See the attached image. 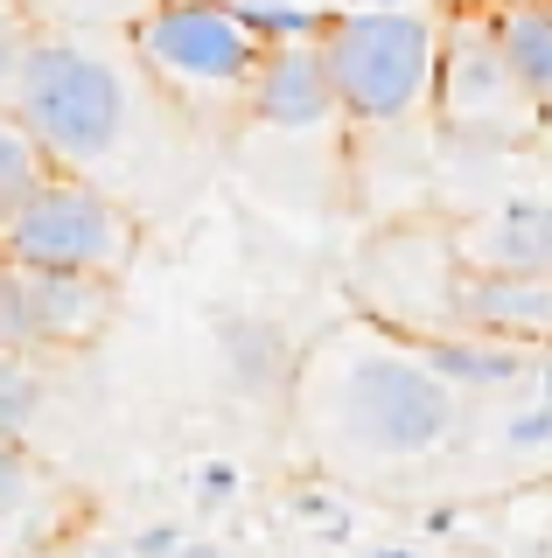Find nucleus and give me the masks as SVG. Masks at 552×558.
<instances>
[{
  "label": "nucleus",
  "mask_w": 552,
  "mask_h": 558,
  "mask_svg": "<svg viewBox=\"0 0 552 558\" xmlns=\"http://www.w3.org/2000/svg\"><path fill=\"white\" fill-rule=\"evenodd\" d=\"M287 412H295L301 440L315 447V461L343 468V475H385V468L434 461L455 447L461 418H469V405L420 356V342L385 336L364 314L322 328L295 356Z\"/></svg>",
  "instance_id": "obj_1"
},
{
  "label": "nucleus",
  "mask_w": 552,
  "mask_h": 558,
  "mask_svg": "<svg viewBox=\"0 0 552 558\" xmlns=\"http://www.w3.org/2000/svg\"><path fill=\"white\" fill-rule=\"evenodd\" d=\"M322 70H329L336 112L364 133L420 126L434 112L441 70V14L420 8H336L322 14Z\"/></svg>",
  "instance_id": "obj_2"
},
{
  "label": "nucleus",
  "mask_w": 552,
  "mask_h": 558,
  "mask_svg": "<svg viewBox=\"0 0 552 558\" xmlns=\"http://www.w3.org/2000/svg\"><path fill=\"white\" fill-rule=\"evenodd\" d=\"M8 112L49 154V168L92 174V168L119 161L133 140V84L112 57L71 43V35H28Z\"/></svg>",
  "instance_id": "obj_3"
},
{
  "label": "nucleus",
  "mask_w": 552,
  "mask_h": 558,
  "mask_svg": "<svg viewBox=\"0 0 552 558\" xmlns=\"http://www.w3.org/2000/svg\"><path fill=\"white\" fill-rule=\"evenodd\" d=\"M127 57L161 92V105L203 126V119L245 112L259 43L231 0H147L127 14Z\"/></svg>",
  "instance_id": "obj_4"
},
{
  "label": "nucleus",
  "mask_w": 552,
  "mask_h": 558,
  "mask_svg": "<svg viewBox=\"0 0 552 558\" xmlns=\"http://www.w3.org/2000/svg\"><path fill=\"white\" fill-rule=\"evenodd\" d=\"M461 252H455V223L441 217H392L357 244L350 258V293L357 314L385 336L406 342H434L455 336V287H461Z\"/></svg>",
  "instance_id": "obj_5"
},
{
  "label": "nucleus",
  "mask_w": 552,
  "mask_h": 558,
  "mask_svg": "<svg viewBox=\"0 0 552 558\" xmlns=\"http://www.w3.org/2000/svg\"><path fill=\"white\" fill-rule=\"evenodd\" d=\"M0 258L8 266H49V272H106L127 279L141 258V217L98 189L92 174L49 168L0 223Z\"/></svg>",
  "instance_id": "obj_6"
},
{
  "label": "nucleus",
  "mask_w": 552,
  "mask_h": 558,
  "mask_svg": "<svg viewBox=\"0 0 552 558\" xmlns=\"http://www.w3.org/2000/svg\"><path fill=\"white\" fill-rule=\"evenodd\" d=\"M434 126L469 147H539L545 112L511 70L496 43V14L482 8H447L441 14V70H434Z\"/></svg>",
  "instance_id": "obj_7"
},
{
  "label": "nucleus",
  "mask_w": 552,
  "mask_h": 558,
  "mask_svg": "<svg viewBox=\"0 0 552 558\" xmlns=\"http://www.w3.org/2000/svg\"><path fill=\"white\" fill-rule=\"evenodd\" d=\"M119 322V279L0 258V349H92Z\"/></svg>",
  "instance_id": "obj_8"
},
{
  "label": "nucleus",
  "mask_w": 552,
  "mask_h": 558,
  "mask_svg": "<svg viewBox=\"0 0 552 558\" xmlns=\"http://www.w3.org/2000/svg\"><path fill=\"white\" fill-rule=\"evenodd\" d=\"M71 482L36 440H0V558H36L71 531Z\"/></svg>",
  "instance_id": "obj_9"
},
{
  "label": "nucleus",
  "mask_w": 552,
  "mask_h": 558,
  "mask_svg": "<svg viewBox=\"0 0 552 558\" xmlns=\"http://www.w3.org/2000/svg\"><path fill=\"white\" fill-rule=\"evenodd\" d=\"M245 119L266 133H322L336 112V92H329V70H322V49L315 43H273L259 49V70L245 84Z\"/></svg>",
  "instance_id": "obj_10"
},
{
  "label": "nucleus",
  "mask_w": 552,
  "mask_h": 558,
  "mask_svg": "<svg viewBox=\"0 0 552 558\" xmlns=\"http://www.w3.org/2000/svg\"><path fill=\"white\" fill-rule=\"evenodd\" d=\"M455 322L476 328V336L552 349V266H539V272H461Z\"/></svg>",
  "instance_id": "obj_11"
},
{
  "label": "nucleus",
  "mask_w": 552,
  "mask_h": 558,
  "mask_svg": "<svg viewBox=\"0 0 552 558\" xmlns=\"http://www.w3.org/2000/svg\"><path fill=\"white\" fill-rule=\"evenodd\" d=\"M420 356L434 363V377L461 398V405H469V398L525 391V384L545 377V349H525V342H504V336H476V328H455V336L420 342Z\"/></svg>",
  "instance_id": "obj_12"
},
{
  "label": "nucleus",
  "mask_w": 552,
  "mask_h": 558,
  "mask_svg": "<svg viewBox=\"0 0 552 558\" xmlns=\"http://www.w3.org/2000/svg\"><path fill=\"white\" fill-rule=\"evenodd\" d=\"M455 252L469 272H539L552 266V203L511 196L482 217L455 223Z\"/></svg>",
  "instance_id": "obj_13"
},
{
  "label": "nucleus",
  "mask_w": 552,
  "mask_h": 558,
  "mask_svg": "<svg viewBox=\"0 0 552 558\" xmlns=\"http://www.w3.org/2000/svg\"><path fill=\"white\" fill-rule=\"evenodd\" d=\"M295 356H301V349H287V336L273 322H259V314H231V322L217 328V363H224V377H231V391L252 398V405L287 398V384H295Z\"/></svg>",
  "instance_id": "obj_14"
},
{
  "label": "nucleus",
  "mask_w": 552,
  "mask_h": 558,
  "mask_svg": "<svg viewBox=\"0 0 552 558\" xmlns=\"http://www.w3.org/2000/svg\"><path fill=\"white\" fill-rule=\"evenodd\" d=\"M490 14H496V43H504L511 70L525 77V92L539 98L552 126V0H490Z\"/></svg>",
  "instance_id": "obj_15"
},
{
  "label": "nucleus",
  "mask_w": 552,
  "mask_h": 558,
  "mask_svg": "<svg viewBox=\"0 0 552 558\" xmlns=\"http://www.w3.org/2000/svg\"><path fill=\"white\" fill-rule=\"evenodd\" d=\"M43 371L22 356V349H0V440H36L43 426Z\"/></svg>",
  "instance_id": "obj_16"
},
{
  "label": "nucleus",
  "mask_w": 552,
  "mask_h": 558,
  "mask_svg": "<svg viewBox=\"0 0 552 558\" xmlns=\"http://www.w3.org/2000/svg\"><path fill=\"white\" fill-rule=\"evenodd\" d=\"M49 174V154L36 147V140H28V126L22 119L8 112V105H0V223H8V209L28 196V189H36Z\"/></svg>",
  "instance_id": "obj_17"
},
{
  "label": "nucleus",
  "mask_w": 552,
  "mask_h": 558,
  "mask_svg": "<svg viewBox=\"0 0 552 558\" xmlns=\"http://www.w3.org/2000/svg\"><path fill=\"white\" fill-rule=\"evenodd\" d=\"M231 8H238V22L252 28L259 49H273V43H315V35H322V8H287V0H231Z\"/></svg>",
  "instance_id": "obj_18"
},
{
  "label": "nucleus",
  "mask_w": 552,
  "mask_h": 558,
  "mask_svg": "<svg viewBox=\"0 0 552 558\" xmlns=\"http://www.w3.org/2000/svg\"><path fill=\"white\" fill-rule=\"evenodd\" d=\"M28 28L22 14H0V105L14 98V77H22V57H28Z\"/></svg>",
  "instance_id": "obj_19"
},
{
  "label": "nucleus",
  "mask_w": 552,
  "mask_h": 558,
  "mask_svg": "<svg viewBox=\"0 0 552 558\" xmlns=\"http://www.w3.org/2000/svg\"><path fill=\"white\" fill-rule=\"evenodd\" d=\"M196 502H203V510L238 502V468H231V461H203V468H196Z\"/></svg>",
  "instance_id": "obj_20"
},
{
  "label": "nucleus",
  "mask_w": 552,
  "mask_h": 558,
  "mask_svg": "<svg viewBox=\"0 0 552 558\" xmlns=\"http://www.w3.org/2000/svg\"><path fill=\"white\" fill-rule=\"evenodd\" d=\"M127 551H133V558H176V551H182V531H176V523H147V531L133 537Z\"/></svg>",
  "instance_id": "obj_21"
},
{
  "label": "nucleus",
  "mask_w": 552,
  "mask_h": 558,
  "mask_svg": "<svg viewBox=\"0 0 552 558\" xmlns=\"http://www.w3.org/2000/svg\"><path fill=\"white\" fill-rule=\"evenodd\" d=\"M176 558H224V545H211V537H182Z\"/></svg>",
  "instance_id": "obj_22"
},
{
  "label": "nucleus",
  "mask_w": 552,
  "mask_h": 558,
  "mask_svg": "<svg viewBox=\"0 0 552 558\" xmlns=\"http://www.w3.org/2000/svg\"><path fill=\"white\" fill-rule=\"evenodd\" d=\"M364 558H427V551H412V545H371Z\"/></svg>",
  "instance_id": "obj_23"
},
{
  "label": "nucleus",
  "mask_w": 552,
  "mask_h": 558,
  "mask_svg": "<svg viewBox=\"0 0 552 558\" xmlns=\"http://www.w3.org/2000/svg\"><path fill=\"white\" fill-rule=\"evenodd\" d=\"M539 147H545V161H552V126H545V133H539Z\"/></svg>",
  "instance_id": "obj_24"
},
{
  "label": "nucleus",
  "mask_w": 552,
  "mask_h": 558,
  "mask_svg": "<svg viewBox=\"0 0 552 558\" xmlns=\"http://www.w3.org/2000/svg\"><path fill=\"white\" fill-rule=\"evenodd\" d=\"M0 14H22V0H0Z\"/></svg>",
  "instance_id": "obj_25"
},
{
  "label": "nucleus",
  "mask_w": 552,
  "mask_h": 558,
  "mask_svg": "<svg viewBox=\"0 0 552 558\" xmlns=\"http://www.w3.org/2000/svg\"><path fill=\"white\" fill-rule=\"evenodd\" d=\"M371 8H399V0H371Z\"/></svg>",
  "instance_id": "obj_26"
}]
</instances>
